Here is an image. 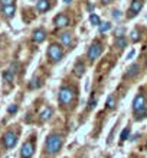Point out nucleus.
<instances>
[{
  "instance_id": "473e14b6",
  "label": "nucleus",
  "mask_w": 147,
  "mask_h": 158,
  "mask_svg": "<svg viewBox=\"0 0 147 158\" xmlns=\"http://www.w3.org/2000/svg\"><path fill=\"white\" fill-rule=\"evenodd\" d=\"M108 158H110V157H108Z\"/></svg>"
},
{
  "instance_id": "2f4dec72",
  "label": "nucleus",
  "mask_w": 147,
  "mask_h": 158,
  "mask_svg": "<svg viewBox=\"0 0 147 158\" xmlns=\"http://www.w3.org/2000/svg\"><path fill=\"white\" fill-rule=\"evenodd\" d=\"M64 3H71V0H64Z\"/></svg>"
},
{
  "instance_id": "5701e85b",
  "label": "nucleus",
  "mask_w": 147,
  "mask_h": 158,
  "mask_svg": "<svg viewBox=\"0 0 147 158\" xmlns=\"http://www.w3.org/2000/svg\"><path fill=\"white\" fill-rule=\"evenodd\" d=\"M128 136H130V128H124L121 135H120V139H121V141H126Z\"/></svg>"
},
{
  "instance_id": "dca6fc26",
  "label": "nucleus",
  "mask_w": 147,
  "mask_h": 158,
  "mask_svg": "<svg viewBox=\"0 0 147 158\" xmlns=\"http://www.w3.org/2000/svg\"><path fill=\"white\" fill-rule=\"evenodd\" d=\"M52 113H53L52 107H45V109H43V112L41 113V120H48L51 116H52Z\"/></svg>"
},
{
  "instance_id": "423d86ee",
  "label": "nucleus",
  "mask_w": 147,
  "mask_h": 158,
  "mask_svg": "<svg viewBox=\"0 0 147 158\" xmlns=\"http://www.w3.org/2000/svg\"><path fill=\"white\" fill-rule=\"evenodd\" d=\"M101 54H103V45L100 42H94L90 47V49H88V58H90V61L97 60Z\"/></svg>"
},
{
  "instance_id": "bb28decb",
  "label": "nucleus",
  "mask_w": 147,
  "mask_h": 158,
  "mask_svg": "<svg viewBox=\"0 0 147 158\" xmlns=\"http://www.w3.org/2000/svg\"><path fill=\"white\" fill-rule=\"evenodd\" d=\"M7 112H9V113H16V112H17V106H16V105L9 106V109H7Z\"/></svg>"
},
{
  "instance_id": "7c9ffc66",
  "label": "nucleus",
  "mask_w": 147,
  "mask_h": 158,
  "mask_svg": "<svg viewBox=\"0 0 147 158\" xmlns=\"http://www.w3.org/2000/svg\"><path fill=\"white\" fill-rule=\"evenodd\" d=\"M111 0H103V3H110Z\"/></svg>"
},
{
  "instance_id": "f03ea898",
  "label": "nucleus",
  "mask_w": 147,
  "mask_h": 158,
  "mask_svg": "<svg viewBox=\"0 0 147 158\" xmlns=\"http://www.w3.org/2000/svg\"><path fill=\"white\" fill-rule=\"evenodd\" d=\"M62 144H64V138H62L59 134H51L46 138V142H45V151H46L49 155H55V154L62 148Z\"/></svg>"
},
{
  "instance_id": "20e7f679",
  "label": "nucleus",
  "mask_w": 147,
  "mask_h": 158,
  "mask_svg": "<svg viewBox=\"0 0 147 158\" xmlns=\"http://www.w3.org/2000/svg\"><path fill=\"white\" fill-rule=\"evenodd\" d=\"M48 57L51 58L53 62H58V61H61L62 57H64V51H62V48L58 44H52L48 48Z\"/></svg>"
},
{
  "instance_id": "a878e982",
  "label": "nucleus",
  "mask_w": 147,
  "mask_h": 158,
  "mask_svg": "<svg viewBox=\"0 0 147 158\" xmlns=\"http://www.w3.org/2000/svg\"><path fill=\"white\" fill-rule=\"evenodd\" d=\"M95 105H97V100H95L94 97L90 100V103H88V110H92L95 107Z\"/></svg>"
},
{
  "instance_id": "393cba45",
  "label": "nucleus",
  "mask_w": 147,
  "mask_h": 158,
  "mask_svg": "<svg viewBox=\"0 0 147 158\" xmlns=\"http://www.w3.org/2000/svg\"><path fill=\"white\" fill-rule=\"evenodd\" d=\"M0 5H2V7L3 6H12L14 5V0H0Z\"/></svg>"
},
{
  "instance_id": "f3484780",
  "label": "nucleus",
  "mask_w": 147,
  "mask_h": 158,
  "mask_svg": "<svg viewBox=\"0 0 147 158\" xmlns=\"http://www.w3.org/2000/svg\"><path fill=\"white\" fill-rule=\"evenodd\" d=\"M98 29H100V34H105V32H108L110 29H111V23H110V22H104V23H100Z\"/></svg>"
},
{
  "instance_id": "4468645a",
  "label": "nucleus",
  "mask_w": 147,
  "mask_h": 158,
  "mask_svg": "<svg viewBox=\"0 0 147 158\" xmlns=\"http://www.w3.org/2000/svg\"><path fill=\"white\" fill-rule=\"evenodd\" d=\"M59 39H61V42L64 44V45H69V44L72 42V35L68 34V32H64V34L59 35Z\"/></svg>"
},
{
  "instance_id": "0eeeda50",
  "label": "nucleus",
  "mask_w": 147,
  "mask_h": 158,
  "mask_svg": "<svg viewBox=\"0 0 147 158\" xmlns=\"http://www.w3.org/2000/svg\"><path fill=\"white\" fill-rule=\"evenodd\" d=\"M35 152V147L32 141H28L22 145V149H20V154H22V158H32Z\"/></svg>"
},
{
  "instance_id": "9b49d317",
  "label": "nucleus",
  "mask_w": 147,
  "mask_h": 158,
  "mask_svg": "<svg viewBox=\"0 0 147 158\" xmlns=\"http://www.w3.org/2000/svg\"><path fill=\"white\" fill-rule=\"evenodd\" d=\"M138 71H140V65H138V64H133V65H130V67H128L127 73H126V77L131 78V77L137 76Z\"/></svg>"
},
{
  "instance_id": "6e6552de",
  "label": "nucleus",
  "mask_w": 147,
  "mask_h": 158,
  "mask_svg": "<svg viewBox=\"0 0 147 158\" xmlns=\"http://www.w3.org/2000/svg\"><path fill=\"white\" fill-rule=\"evenodd\" d=\"M143 9V0H133L131 5H130V9H128V18H134L136 15L140 13V10Z\"/></svg>"
},
{
  "instance_id": "4be33fe9",
  "label": "nucleus",
  "mask_w": 147,
  "mask_h": 158,
  "mask_svg": "<svg viewBox=\"0 0 147 158\" xmlns=\"http://www.w3.org/2000/svg\"><path fill=\"white\" fill-rule=\"evenodd\" d=\"M90 22L92 25H95V26H100V23H101L100 18H98L97 15H91V16H90Z\"/></svg>"
},
{
  "instance_id": "c756f323",
  "label": "nucleus",
  "mask_w": 147,
  "mask_h": 158,
  "mask_svg": "<svg viewBox=\"0 0 147 158\" xmlns=\"http://www.w3.org/2000/svg\"><path fill=\"white\" fill-rule=\"evenodd\" d=\"M134 54H136V51H134V49H133V51H130V54L127 55V60H131V58L134 57Z\"/></svg>"
},
{
  "instance_id": "cd10ccee",
  "label": "nucleus",
  "mask_w": 147,
  "mask_h": 158,
  "mask_svg": "<svg viewBox=\"0 0 147 158\" xmlns=\"http://www.w3.org/2000/svg\"><path fill=\"white\" fill-rule=\"evenodd\" d=\"M113 18H114V19H120V18H121V12H120V10H114V12H113Z\"/></svg>"
},
{
  "instance_id": "a211bd4d",
  "label": "nucleus",
  "mask_w": 147,
  "mask_h": 158,
  "mask_svg": "<svg viewBox=\"0 0 147 158\" xmlns=\"http://www.w3.org/2000/svg\"><path fill=\"white\" fill-rule=\"evenodd\" d=\"M115 44H117V48L123 49V48H126L127 41H126V38H124V36H118V38H117V41H115Z\"/></svg>"
},
{
  "instance_id": "ddd939ff",
  "label": "nucleus",
  "mask_w": 147,
  "mask_h": 158,
  "mask_svg": "<svg viewBox=\"0 0 147 158\" xmlns=\"http://www.w3.org/2000/svg\"><path fill=\"white\" fill-rule=\"evenodd\" d=\"M2 10H3V13H5L6 18H12L14 15V12H16V7H14V5L12 6H3L2 7Z\"/></svg>"
},
{
  "instance_id": "f8f14e48",
  "label": "nucleus",
  "mask_w": 147,
  "mask_h": 158,
  "mask_svg": "<svg viewBox=\"0 0 147 158\" xmlns=\"http://www.w3.org/2000/svg\"><path fill=\"white\" fill-rule=\"evenodd\" d=\"M74 73H75V76L82 77V76H84V73H85V65H84L81 61L76 62L75 65H74Z\"/></svg>"
},
{
  "instance_id": "2eb2a0df",
  "label": "nucleus",
  "mask_w": 147,
  "mask_h": 158,
  "mask_svg": "<svg viewBox=\"0 0 147 158\" xmlns=\"http://www.w3.org/2000/svg\"><path fill=\"white\" fill-rule=\"evenodd\" d=\"M36 9H38L39 12H46V10L49 9V2H48V0H39L38 5H36Z\"/></svg>"
},
{
  "instance_id": "b1692460",
  "label": "nucleus",
  "mask_w": 147,
  "mask_h": 158,
  "mask_svg": "<svg viewBox=\"0 0 147 158\" xmlns=\"http://www.w3.org/2000/svg\"><path fill=\"white\" fill-rule=\"evenodd\" d=\"M130 36H131V41H133V42H137L138 39H140V32H138L137 29H134V31H131V35H130Z\"/></svg>"
},
{
  "instance_id": "412c9836",
  "label": "nucleus",
  "mask_w": 147,
  "mask_h": 158,
  "mask_svg": "<svg viewBox=\"0 0 147 158\" xmlns=\"http://www.w3.org/2000/svg\"><path fill=\"white\" fill-rule=\"evenodd\" d=\"M107 107L108 109H115V100H114V96H108V99H107Z\"/></svg>"
},
{
  "instance_id": "7ed1b4c3",
  "label": "nucleus",
  "mask_w": 147,
  "mask_h": 158,
  "mask_svg": "<svg viewBox=\"0 0 147 158\" xmlns=\"http://www.w3.org/2000/svg\"><path fill=\"white\" fill-rule=\"evenodd\" d=\"M75 99V90L71 87H62L59 90V103L64 106L71 105Z\"/></svg>"
},
{
  "instance_id": "aec40b11",
  "label": "nucleus",
  "mask_w": 147,
  "mask_h": 158,
  "mask_svg": "<svg viewBox=\"0 0 147 158\" xmlns=\"http://www.w3.org/2000/svg\"><path fill=\"white\" fill-rule=\"evenodd\" d=\"M3 78H5L7 83H13L14 81V74H12L10 71H5V74H3Z\"/></svg>"
},
{
  "instance_id": "6ab92c4d",
  "label": "nucleus",
  "mask_w": 147,
  "mask_h": 158,
  "mask_svg": "<svg viewBox=\"0 0 147 158\" xmlns=\"http://www.w3.org/2000/svg\"><path fill=\"white\" fill-rule=\"evenodd\" d=\"M41 86H42V84H41V80H39V78H32V80H30V84H29L30 89H39Z\"/></svg>"
},
{
  "instance_id": "1a4fd4ad",
  "label": "nucleus",
  "mask_w": 147,
  "mask_h": 158,
  "mask_svg": "<svg viewBox=\"0 0 147 158\" xmlns=\"http://www.w3.org/2000/svg\"><path fill=\"white\" fill-rule=\"evenodd\" d=\"M53 23L56 25L58 28H65V26H68L69 25V19H68V16H65V15H58L56 18L53 19Z\"/></svg>"
},
{
  "instance_id": "9d476101",
  "label": "nucleus",
  "mask_w": 147,
  "mask_h": 158,
  "mask_svg": "<svg viewBox=\"0 0 147 158\" xmlns=\"http://www.w3.org/2000/svg\"><path fill=\"white\" fill-rule=\"evenodd\" d=\"M46 39V32L43 31V29H36L33 32V41L35 42H38V44H41V42H43Z\"/></svg>"
},
{
  "instance_id": "f257e3e1",
  "label": "nucleus",
  "mask_w": 147,
  "mask_h": 158,
  "mask_svg": "<svg viewBox=\"0 0 147 158\" xmlns=\"http://www.w3.org/2000/svg\"><path fill=\"white\" fill-rule=\"evenodd\" d=\"M146 106H147L146 96L141 94V93H138L133 100V113H134L136 120H141V119L146 118V115H147V107Z\"/></svg>"
},
{
  "instance_id": "c85d7f7f",
  "label": "nucleus",
  "mask_w": 147,
  "mask_h": 158,
  "mask_svg": "<svg viewBox=\"0 0 147 158\" xmlns=\"http://www.w3.org/2000/svg\"><path fill=\"white\" fill-rule=\"evenodd\" d=\"M16 70H17V64L14 62V64H12V67H10V70H9V71L12 73V74H14V73H17V71H16Z\"/></svg>"
},
{
  "instance_id": "39448f33",
  "label": "nucleus",
  "mask_w": 147,
  "mask_h": 158,
  "mask_svg": "<svg viewBox=\"0 0 147 158\" xmlns=\"http://www.w3.org/2000/svg\"><path fill=\"white\" fill-rule=\"evenodd\" d=\"M3 145H5L7 149H12L16 147V144H17V135L14 134L13 131H7L5 135H3Z\"/></svg>"
}]
</instances>
